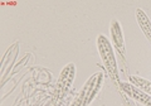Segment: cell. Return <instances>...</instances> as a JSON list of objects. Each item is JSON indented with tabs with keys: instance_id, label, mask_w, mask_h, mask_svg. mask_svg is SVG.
Segmentation results:
<instances>
[{
	"instance_id": "obj_6",
	"label": "cell",
	"mask_w": 151,
	"mask_h": 106,
	"mask_svg": "<svg viewBox=\"0 0 151 106\" xmlns=\"http://www.w3.org/2000/svg\"><path fill=\"white\" fill-rule=\"evenodd\" d=\"M136 18H137V23L141 28V30L144 32L146 38L151 42V22L149 20V18L146 17V14L141 9L136 10Z\"/></svg>"
},
{
	"instance_id": "obj_7",
	"label": "cell",
	"mask_w": 151,
	"mask_h": 106,
	"mask_svg": "<svg viewBox=\"0 0 151 106\" xmlns=\"http://www.w3.org/2000/svg\"><path fill=\"white\" fill-rule=\"evenodd\" d=\"M130 83H132L140 90H142L144 92L151 95V82L147 80L142 78L140 76H130Z\"/></svg>"
},
{
	"instance_id": "obj_2",
	"label": "cell",
	"mask_w": 151,
	"mask_h": 106,
	"mask_svg": "<svg viewBox=\"0 0 151 106\" xmlns=\"http://www.w3.org/2000/svg\"><path fill=\"white\" fill-rule=\"evenodd\" d=\"M102 81H103V75L101 72L93 75L91 78L84 83V87L82 89V91L77 96V99L74 100L72 106H88L93 101L97 92L100 91Z\"/></svg>"
},
{
	"instance_id": "obj_1",
	"label": "cell",
	"mask_w": 151,
	"mask_h": 106,
	"mask_svg": "<svg viewBox=\"0 0 151 106\" xmlns=\"http://www.w3.org/2000/svg\"><path fill=\"white\" fill-rule=\"evenodd\" d=\"M97 49L100 53V57L103 62V66L107 71V75L117 86H120V76H119V67H117L116 58L113 56V49L111 42L105 36L100 34L97 37Z\"/></svg>"
},
{
	"instance_id": "obj_4",
	"label": "cell",
	"mask_w": 151,
	"mask_h": 106,
	"mask_svg": "<svg viewBox=\"0 0 151 106\" xmlns=\"http://www.w3.org/2000/svg\"><path fill=\"white\" fill-rule=\"evenodd\" d=\"M110 32H111V37H112V44L116 47L117 52L120 53V56L122 57V58H125L126 57V48H125L124 34H122V29H121L120 23L117 20L111 22Z\"/></svg>"
},
{
	"instance_id": "obj_5",
	"label": "cell",
	"mask_w": 151,
	"mask_h": 106,
	"mask_svg": "<svg viewBox=\"0 0 151 106\" xmlns=\"http://www.w3.org/2000/svg\"><path fill=\"white\" fill-rule=\"evenodd\" d=\"M120 87L129 96H131V97L135 99V100H137L139 102H141L142 105L151 106V95L144 92V91L140 90L139 87H136V86H134L130 82H121Z\"/></svg>"
},
{
	"instance_id": "obj_3",
	"label": "cell",
	"mask_w": 151,
	"mask_h": 106,
	"mask_svg": "<svg viewBox=\"0 0 151 106\" xmlns=\"http://www.w3.org/2000/svg\"><path fill=\"white\" fill-rule=\"evenodd\" d=\"M74 73H76V67L73 63H68L67 66L63 68L62 73H60L58 82H57V91H55V96L57 97H63L65 92L68 91L69 86L72 85L73 80H74Z\"/></svg>"
}]
</instances>
